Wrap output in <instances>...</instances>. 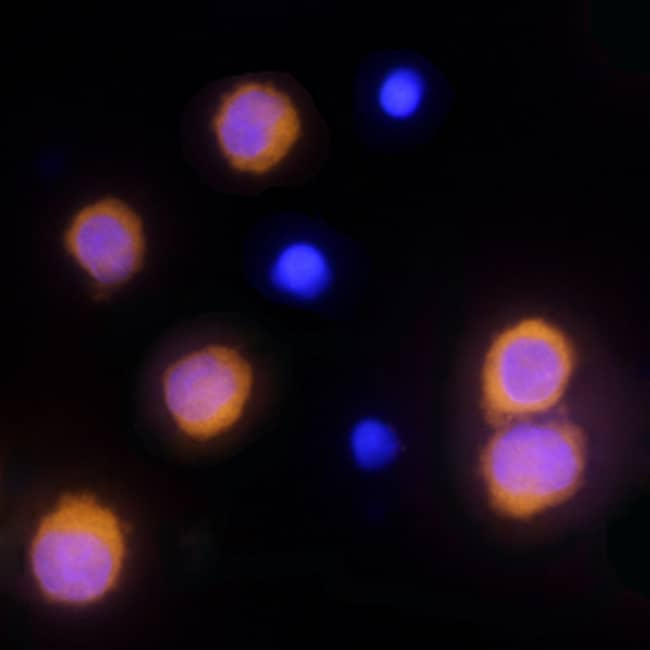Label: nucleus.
Listing matches in <instances>:
<instances>
[{
    "instance_id": "nucleus-7",
    "label": "nucleus",
    "mask_w": 650,
    "mask_h": 650,
    "mask_svg": "<svg viewBox=\"0 0 650 650\" xmlns=\"http://www.w3.org/2000/svg\"><path fill=\"white\" fill-rule=\"evenodd\" d=\"M65 246L79 266L105 287L120 285L138 272L146 249L140 217L115 198L79 210L66 230Z\"/></svg>"
},
{
    "instance_id": "nucleus-8",
    "label": "nucleus",
    "mask_w": 650,
    "mask_h": 650,
    "mask_svg": "<svg viewBox=\"0 0 650 650\" xmlns=\"http://www.w3.org/2000/svg\"><path fill=\"white\" fill-rule=\"evenodd\" d=\"M332 277L326 253L315 242L297 238L285 243L269 267L271 286L281 295L311 301L322 295Z\"/></svg>"
},
{
    "instance_id": "nucleus-5",
    "label": "nucleus",
    "mask_w": 650,
    "mask_h": 650,
    "mask_svg": "<svg viewBox=\"0 0 650 650\" xmlns=\"http://www.w3.org/2000/svg\"><path fill=\"white\" fill-rule=\"evenodd\" d=\"M300 93L271 81L245 80L221 97L212 128L230 168L263 176L299 151L317 125Z\"/></svg>"
},
{
    "instance_id": "nucleus-2",
    "label": "nucleus",
    "mask_w": 650,
    "mask_h": 650,
    "mask_svg": "<svg viewBox=\"0 0 650 650\" xmlns=\"http://www.w3.org/2000/svg\"><path fill=\"white\" fill-rule=\"evenodd\" d=\"M124 551L120 523L109 508L89 494H66L38 526L31 566L49 599L85 604L114 586Z\"/></svg>"
},
{
    "instance_id": "nucleus-4",
    "label": "nucleus",
    "mask_w": 650,
    "mask_h": 650,
    "mask_svg": "<svg viewBox=\"0 0 650 650\" xmlns=\"http://www.w3.org/2000/svg\"><path fill=\"white\" fill-rule=\"evenodd\" d=\"M160 399L185 437L210 441L236 429L250 414L259 391L252 358L240 347L211 342L175 357L159 380Z\"/></svg>"
},
{
    "instance_id": "nucleus-9",
    "label": "nucleus",
    "mask_w": 650,
    "mask_h": 650,
    "mask_svg": "<svg viewBox=\"0 0 650 650\" xmlns=\"http://www.w3.org/2000/svg\"><path fill=\"white\" fill-rule=\"evenodd\" d=\"M349 445L354 460L368 469L386 464L392 459L397 448L391 429L375 419L357 422L351 430Z\"/></svg>"
},
{
    "instance_id": "nucleus-6",
    "label": "nucleus",
    "mask_w": 650,
    "mask_h": 650,
    "mask_svg": "<svg viewBox=\"0 0 650 650\" xmlns=\"http://www.w3.org/2000/svg\"><path fill=\"white\" fill-rule=\"evenodd\" d=\"M574 366L566 335L540 318L520 320L493 340L483 366L486 407L506 419L539 413L563 396Z\"/></svg>"
},
{
    "instance_id": "nucleus-3",
    "label": "nucleus",
    "mask_w": 650,
    "mask_h": 650,
    "mask_svg": "<svg viewBox=\"0 0 650 650\" xmlns=\"http://www.w3.org/2000/svg\"><path fill=\"white\" fill-rule=\"evenodd\" d=\"M455 90L423 52L387 47L367 54L354 84L356 126L369 142L400 146L435 133L447 119Z\"/></svg>"
},
{
    "instance_id": "nucleus-1",
    "label": "nucleus",
    "mask_w": 650,
    "mask_h": 650,
    "mask_svg": "<svg viewBox=\"0 0 650 650\" xmlns=\"http://www.w3.org/2000/svg\"><path fill=\"white\" fill-rule=\"evenodd\" d=\"M584 467L580 430L560 420L506 425L482 456L493 504L514 518L534 516L567 500L577 490Z\"/></svg>"
}]
</instances>
